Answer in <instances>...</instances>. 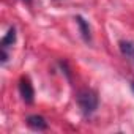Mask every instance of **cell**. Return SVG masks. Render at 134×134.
<instances>
[{
	"mask_svg": "<svg viewBox=\"0 0 134 134\" xmlns=\"http://www.w3.org/2000/svg\"><path fill=\"white\" fill-rule=\"evenodd\" d=\"M25 121H27V126L32 128V129H35V131H44V129H47V121L41 115H29Z\"/></svg>",
	"mask_w": 134,
	"mask_h": 134,
	"instance_id": "obj_3",
	"label": "cell"
},
{
	"mask_svg": "<svg viewBox=\"0 0 134 134\" xmlns=\"http://www.w3.org/2000/svg\"><path fill=\"white\" fill-rule=\"evenodd\" d=\"M74 21L77 22V25H79V29H81V35H82L84 41L88 43V41L92 40V33H90V25H88V22H87L82 16H76Z\"/></svg>",
	"mask_w": 134,
	"mask_h": 134,
	"instance_id": "obj_5",
	"label": "cell"
},
{
	"mask_svg": "<svg viewBox=\"0 0 134 134\" xmlns=\"http://www.w3.org/2000/svg\"><path fill=\"white\" fill-rule=\"evenodd\" d=\"M22 2H25V3H29V5H30V3H32V0H22Z\"/></svg>",
	"mask_w": 134,
	"mask_h": 134,
	"instance_id": "obj_8",
	"label": "cell"
},
{
	"mask_svg": "<svg viewBox=\"0 0 134 134\" xmlns=\"http://www.w3.org/2000/svg\"><path fill=\"white\" fill-rule=\"evenodd\" d=\"M0 57H2V63H7L8 62V52H7V49L0 51Z\"/></svg>",
	"mask_w": 134,
	"mask_h": 134,
	"instance_id": "obj_7",
	"label": "cell"
},
{
	"mask_svg": "<svg viewBox=\"0 0 134 134\" xmlns=\"http://www.w3.org/2000/svg\"><path fill=\"white\" fill-rule=\"evenodd\" d=\"M118 47H120L121 55L126 57L129 62L134 63V41H131V40H121L118 43Z\"/></svg>",
	"mask_w": 134,
	"mask_h": 134,
	"instance_id": "obj_4",
	"label": "cell"
},
{
	"mask_svg": "<svg viewBox=\"0 0 134 134\" xmlns=\"http://www.w3.org/2000/svg\"><path fill=\"white\" fill-rule=\"evenodd\" d=\"M14 43H16V29H14V27H10V30L7 32V35L2 38L0 46H2V49H8V47H11Z\"/></svg>",
	"mask_w": 134,
	"mask_h": 134,
	"instance_id": "obj_6",
	"label": "cell"
},
{
	"mask_svg": "<svg viewBox=\"0 0 134 134\" xmlns=\"http://www.w3.org/2000/svg\"><path fill=\"white\" fill-rule=\"evenodd\" d=\"M19 95L27 104H32L35 99V90H33V85L27 76H22L19 79Z\"/></svg>",
	"mask_w": 134,
	"mask_h": 134,
	"instance_id": "obj_2",
	"label": "cell"
},
{
	"mask_svg": "<svg viewBox=\"0 0 134 134\" xmlns=\"http://www.w3.org/2000/svg\"><path fill=\"white\" fill-rule=\"evenodd\" d=\"M76 101H77V106H79L81 112L85 117L95 114V110L98 109V104H99L98 93L95 90H92V88H82V90H79V93L76 96Z\"/></svg>",
	"mask_w": 134,
	"mask_h": 134,
	"instance_id": "obj_1",
	"label": "cell"
},
{
	"mask_svg": "<svg viewBox=\"0 0 134 134\" xmlns=\"http://www.w3.org/2000/svg\"><path fill=\"white\" fill-rule=\"evenodd\" d=\"M131 88H132V90H134V81H132V84H131Z\"/></svg>",
	"mask_w": 134,
	"mask_h": 134,
	"instance_id": "obj_9",
	"label": "cell"
}]
</instances>
